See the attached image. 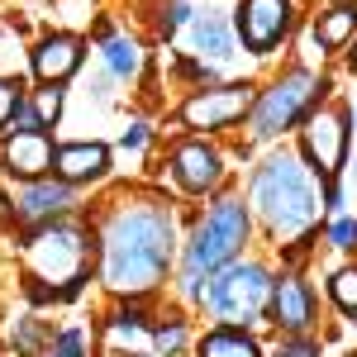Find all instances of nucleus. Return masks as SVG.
I'll list each match as a JSON object with an SVG mask.
<instances>
[{
  "instance_id": "393cba45",
  "label": "nucleus",
  "mask_w": 357,
  "mask_h": 357,
  "mask_svg": "<svg viewBox=\"0 0 357 357\" xmlns=\"http://www.w3.org/2000/svg\"><path fill=\"white\" fill-rule=\"evenodd\" d=\"M329 243L333 248H357V220H333L329 224Z\"/></svg>"
},
{
  "instance_id": "bb28decb",
  "label": "nucleus",
  "mask_w": 357,
  "mask_h": 357,
  "mask_svg": "<svg viewBox=\"0 0 357 357\" xmlns=\"http://www.w3.org/2000/svg\"><path fill=\"white\" fill-rule=\"evenodd\" d=\"M181 24H191V5H181V0H172L162 10V29L172 33V29H181Z\"/></svg>"
},
{
  "instance_id": "aec40b11",
  "label": "nucleus",
  "mask_w": 357,
  "mask_h": 357,
  "mask_svg": "<svg viewBox=\"0 0 357 357\" xmlns=\"http://www.w3.org/2000/svg\"><path fill=\"white\" fill-rule=\"evenodd\" d=\"M29 110H33V119H38V129H48L57 114H62V91H57V86H43V91H33Z\"/></svg>"
},
{
  "instance_id": "0eeeda50",
  "label": "nucleus",
  "mask_w": 357,
  "mask_h": 357,
  "mask_svg": "<svg viewBox=\"0 0 357 357\" xmlns=\"http://www.w3.org/2000/svg\"><path fill=\"white\" fill-rule=\"evenodd\" d=\"M305 158H310V172H319V181L329 186L343 172V158H348V114L343 110H319L305 119Z\"/></svg>"
},
{
  "instance_id": "412c9836",
  "label": "nucleus",
  "mask_w": 357,
  "mask_h": 357,
  "mask_svg": "<svg viewBox=\"0 0 357 357\" xmlns=\"http://www.w3.org/2000/svg\"><path fill=\"white\" fill-rule=\"evenodd\" d=\"M329 296L348 314H357V267H343V272H333V281H329Z\"/></svg>"
},
{
  "instance_id": "1a4fd4ad",
  "label": "nucleus",
  "mask_w": 357,
  "mask_h": 357,
  "mask_svg": "<svg viewBox=\"0 0 357 357\" xmlns=\"http://www.w3.org/2000/svg\"><path fill=\"white\" fill-rule=\"evenodd\" d=\"M291 29V0H243L234 10V33L248 53H272Z\"/></svg>"
},
{
  "instance_id": "c85d7f7f",
  "label": "nucleus",
  "mask_w": 357,
  "mask_h": 357,
  "mask_svg": "<svg viewBox=\"0 0 357 357\" xmlns=\"http://www.w3.org/2000/svg\"><path fill=\"white\" fill-rule=\"evenodd\" d=\"M143 143H148V129H143V124H134L129 134L119 138V148H124V153H129V148H143Z\"/></svg>"
},
{
  "instance_id": "9d476101",
  "label": "nucleus",
  "mask_w": 357,
  "mask_h": 357,
  "mask_svg": "<svg viewBox=\"0 0 357 357\" xmlns=\"http://www.w3.org/2000/svg\"><path fill=\"white\" fill-rule=\"evenodd\" d=\"M172 172H176L181 191L205 195V191H215V186L224 181V158L210 148V143L186 138V143H176V148H172Z\"/></svg>"
},
{
  "instance_id": "6e6552de",
  "label": "nucleus",
  "mask_w": 357,
  "mask_h": 357,
  "mask_svg": "<svg viewBox=\"0 0 357 357\" xmlns=\"http://www.w3.org/2000/svg\"><path fill=\"white\" fill-rule=\"evenodd\" d=\"M252 110V86L234 82V86H200L191 100L181 105V124L186 129H229Z\"/></svg>"
},
{
  "instance_id": "5701e85b",
  "label": "nucleus",
  "mask_w": 357,
  "mask_h": 357,
  "mask_svg": "<svg viewBox=\"0 0 357 357\" xmlns=\"http://www.w3.org/2000/svg\"><path fill=\"white\" fill-rule=\"evenodd\" d=\"M20 100H24V86L10 82V77H0V129L15 119V110H20Z\"/></svg>"
},
{
  "instance_id": "4468645a",
  "label": "nucleus",
  "mask_w": 357,
  "mask_h": 357,
  "mask_svg": "<svg viewBox=\"0 0 357 357\" xmlns=\"http://www.w3.org/2000/svg\"><path fill=\"white\" fill-rule=\"evenodd\" d=\"M105 167H110V148L105 143H67V148H57V181H67V186H82V181H96V176H105Z\"/></svg>"
},
{
  "instance_id": "6ab92c4d",
  "label": "nucleus",
  "mask_w": 357,
  "mask_h": 357,
  "mask_svg": "<svg viewBox=\"0 0 357 357\" xmlns=\"http://www.w3.org/2000/svg\"><path fill=\"white\" fill-rule=\"evenodd\" d=\"M105 67H110L119 82H129V77H138V72H143V48H138L134 38L110 33V38H105Z\"/></svg>"
},
{
  "instance_id": "39448f33",
  "label": "nucleus",
  "mask_w": 357,
  "mask_h": 357,
  "mask_svg": "<svg viewBox=\"0 0 357 357\" xmlns=\"http://www.w3.org/2000/svg\"><path fill=\"white\" fill-rule=\"evenodd\" d=\"M272 286L276 276L262 267V262H243V257H234L229 267L210 276V291H205V305H210V314L220 319V324H234V329H243L252 319H262L267 314V305H272Z\"/></svg>"
},
{
  "instance_id": "c756f323",
  "label": "nucleus",
  "mask_w": 357,
  "mask_h": 357,
  "mask_svg": "<svg viewBox=\"0 0 357 357\" xmlns=\"http://www.w3.org/2000/svg\"><path fill=\"white\" fill-rule=\"evenodd\" d=\"M10 215H15V205H10V200H5V195H0V224L10 220Z\"/></svg>"
},
{
  "instance_id": "2eb2a0df",
  "label": "nucleus",
  "mask_w": 357,
  "mask_h": 357,
  "mask_svg": "<svg viewBox=\"0 0 357 357\" xmlns=\"http://www.w3.org/2000/svg\"><path fill=\"white\" fill-rule=\"evenodd\" d=\"M67 205H72V186L67 181H29V191L15 200V215L24 224H53Z\"/></svg>"
},
{
  "instance_id": "a211bd4d",
  "label": "nucleus",
  "mask_w": 357,
  "mask_h": 357,
  "mask_svg": "<svg viewBox=\"0 0 357 357\" xmlns=\"http://www.w3.org/2000/svg\"><path fill=\"white\" fill-rule=\"evenodd\" d=\"M353 33H357V5H333V10H324L314 20V38L324 48H343Z\"/></svg>"
},
{
  "instance_id": "4be33fe9",
  "label": "nucleus",
  "mask_w": 357,
  "mask_h": 357,
  "mask_svg": "<svg viewBox=\"0 0 357 357\" xmlns=\"http://www.w3.org/2000/svg\"><path fill=\"white\" fill-rule=\"evenodd\" d=\"M43 357H86V333L82 329H62Z\"/></svg>"
},
{
  "instance_id": "7ed1b4c3",
  "label": "nucleus",
  "mask_w": 357,
  "mask_h": 357,
  "mask_svg": "<svg viewBox=\"0 0 357 357\" xmlns=\"http://www.w3.org/2000/svg\"><path fill=\"white\" fill-rule=\"evenodd\" d=\"M248 243V205L243 200H234V195H224L215 200L210 210H205V220L191 229V243H186V267H181V291L200 301L205 296V286L200 281H210V276L229 267Z\"/></svg>"
},
{
  "instance_id": "dca6fc26",
  "label": "nucleus",
  "mask_w": 357,
  "mask_h": 357,
  "mask_svg": "<svg viewBox=\"0 0 357 357\" xmlns=\"http://www.w3.org/2000/svg\"><path fill=\"white\" fill-rule=\"evenodd\" d=\"M191 48L200 57L229 62V57H234V29L224 24L220 15H200V20H191Z\"/></svg>"
},
{
  "instance_id": "f3484780",
  "label": "nucleus",
  "mask_w": 357,
  "mask_h": 357,
  "mask_svg": "<svg viewBox=\"0 0 357 357\" xmlns=\"http://www.w3.org/2000/svg\"><path fill=\"white\" fill-rule=\"evenodd\" d=\"M200 357H262V348H257L252 333L234 329V324H220V329H210L200 338Z\"/></svg>"
},
{
  "instance_id": "2f4dec72",
  "label": "nucleus",
  "mask_w": 357,
  "mask_h": 357,
  "mask_svg": "<svg viewBox=\"0 0 357 357\" xmlns=\"http://www.w3.org/2000/svg\"><path fill=\"white\" fill-rule=\"evenodd\" d=\"M353 124H357V105H353Z\"/></svg>"
},
{
  "instance_id": "f8f14e48",
  "label": "nucleus",
  "mask_w": 357,
  "mask_h": 357,
  "mask_svg": "<svg viewBox=\"0 0 357 357\" xmlns=\"http://www.w3.org/2000/svg\"><path fill=\"white\" fill-rule=\"evenodd\" d=\"M272 324H281L286 333H296L301 338L310 324H314V291L305 286L301 276H281L272 286Z\"/></svg>"
},
{
  "instance_id": "f257e3e1",
  "label": "nucleus",
  "mask_w": 357,
  "mask_h": 357,
  "mask_svg": "<svg viewBox=\"0 0 357 357\" xmlns=\"http://www.w3.org/2000/svg\"><path fill=\"white\" fill-rule=\"evenodd\" d=\"M176 257L172 210L148 195H124L100 220V281L114 296H148Z\"/></svg>"
},
{
  "instance_id": "ddd939ff",
  "label": "nucleus",
  "mask_w": 357,
  "mask_h": 357,
  "mask_svg": "<svg viewBox=\"0 0 357 357\" xmlns=\"http://www.w3.org/2000/svg\"><path fill=\"white\" fill-rule=\"evenodd\" d=\"M77 67H82V38L77 33H48L33 48V77L43 86H62Z\"/></svg>"
},
{
  "instance_id": "cd10ccee",
  "label": "nucleus",
  "mask_w": 357,
  "mask_h": 357,
  "mask_svg": "<svg viewBox=\"0 0 357 357\" xmlns=\"http://www.w3.org/2000/svg\"><path fill=\"white\" fill-rule=\"evenodd\" d=\"M276 357H319V348L310 343V338H291V343H281Z\"/></svg>"
},
{
  "instance_id": "f03ea898",
  "label": "nucleus",
  "mask_w": 357,
  "mask_h": 357,
  "mask_svg": "<svg viewBox=\"0 0 357 357\" xmlns=\"http://www.w3.org/2000/svg\"><path fill=\"white\" fill-rule=\"evenodd\" d=\"M252 210L267 220L272 234H305L324 210V200L314 191V172L296 153L267 158L252 176Z\"/></svg>"
},
{
  "instance_id": "a878e982",
  "label": "nucleus",
  "mask_w": 357,
  "mask_h": 357,
  "mask_svg": "<svg viewBox=\"0 0 357 357\" xmlns=\"http://www.w3.org/2000/svg\"><path fill=\"white\" fill-rule=\"evenodd\" d=\"M38 343H43V329H38V324L29 319L24 329L15 333V348H20V353H24V357H38Z\"/></svg>"
},
{
  "instance_id": "423d86ee",
  "label": "nucleus",
  "mask_w": 357,
  "mask_h": 357,
  "mask_svg": "<svg viewBox=\"0 0 357 357\" xmlns=\"http://www.w3.org/2000/svg\"><path fill=\"white\" fill-rule=\"evenodd\" d=\"M319 91H329V86L319 82L314 72H305V67L281 72V77L252 100V110H248L252 138H276V134H286L291 124L310 119V105L319 100Z\"/></svg>"
},
{
  "instance_id": "20e7f679",
  "label": "nucleus",
  "mask_w": 357,
  "mask_h": 357,
  "mask_svg": "<svg viewBox=\"0 0 357 357\" xmlns=\"http://www.w3.org/2000/svg\"><path fill=\"white\" fill-rule=\"evenodd\" d=\"M24 267L33 281H43L38 296H72L77 286L86 281L91 272V234L82 224H67V220H53V224H38L24 243Z\"/></svg>"
},
{
  "instance_id": "b1692460",
  "label": "nucleus",
  "mask_w": 357,
  "mask_h": 357,
  "mask_svg": "<svg viewBox=\"0 0 357 357\" xmlns=\"http://www.w3.org/2000/svg\"><path fill=\"white\" fill-rule=\"evenodd\" d=\"M153 338H158V348H162L167 357H176L181 348H186V329H181V319H172V324H158V333H153Z\"/></svg>"
},
{
  "instance_id": "9b49d317",
  "label": "nucleus",
  "mask_w": 357,
  "mask_h": 357,
  "mask_svg": "<svg viewBox=\"0 0 357 357\" xmlns=\"http://www.w3.org/2000/svg\"><path fill=\"white\" fill-rule=\"evenodd\" d=\"M53 162H57L53 138L43 134V129H15L10 143H5V167L15 176H24V181H43L53 172Z\"/></svg>"
},
{
  "instance_id": "7c9ffc66",
  "label": "nucleus",
  "mask_w": 357,
  "mask_h": 357,
  "mask_svg": "<svg viewBox=\"0 0 357 357\" xmlns=\"http://www.w3.org/2000/svg\"><path fill=\"white\" fill-rule=\"evenodd\" d=\"M348 67H353V72H357V48H353V53H348Z\"/></svg>"
}]
</instances>
